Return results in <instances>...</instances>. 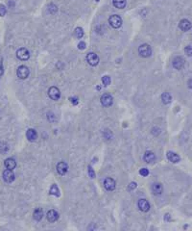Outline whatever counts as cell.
Masks as SVG:
<instances>
[{
	"label": "cell",
	"mask_w": 192,
	"mask_h": 231,
	"mask_svg": "<svg viewBox=\"0 0 192 231\" xmlns=\"http://www.w3.org/2000/svg\"><path fill=\"white\" fill-rule=\"evenodd\" d=\"M138 53L141 57L148 58L152 55V48L147 43H143L138 47Z\"/></svg>",
	"instance_id": "1"
},
{
	"label": "cell",
	"mask_w": 192,
	"mask_h": 231,
	"mask_svg": "<svg viewBox=\"0 0 192 231\" xmlns=\"http://www.w3.org/2000/svg\"><path fill=\"white\" fill-rule=\"evenodd\" d=\"M109 23L110 25L113 27V28H119V27L122 25V18L120 16L118 15H113L111 16V18H109Z\"/></svg>",
	"instance_id": "2"
},
{
	"label": "cell",
	"mask_w": 192,
	"mask_h": 231,
	"mask_svg": "<svg viewBox=\"0 0 192 231\" xmlns=\"http://www.w3.org/2000/svg\"><path fill=\"white\" fill-rule=\"evenodd\" d=\"M29 74H30V70L26 67V65H20L16 70L17 77L20 79H26L29 76Z\"/></svg>",
	"instance_id": "3"
},
{
	"label": "cell",
	"mask_w": 192,
	"mask_h": 231,
	"mask_svg": "<svg viewBox=\"0 0 192 231\" xmlns=\"http://www.w3.org/2000/svg\"><path fill=\"white\" fill-rule=\"evenodd\" d=\"M48 95L52 100H59L61 97V92L57 87H51L48 90Z\"/></svg>",
	"instance_id": "4"
},
{
	"label": "cell",
	"mask_w": 192,
	"mask_h": 231,
	"mask_svg": "<svg viewBox=\"0 0 192 231\" xmlns=\"http://www.w3.org/2000/svg\"><path fill=\"white\" fill-rule=\"evenodd\" d=\"M16 57L21 61H27L30 58V53L26 48L22 47L16 51Z\"/></svg>",
	"instance_id": "5"
},
{
	"label": "cell",
	"mask_w": 192,
	"mask_h": 231,
	"mask_svg": "<svg viewBox=\"0 0 192 231\" xmlns=\"http://www.w3.org/2000/svg\"><path fill=\"white\" fill-rule=\"evenodd\" d=\"M86 61H88V63L92 65V67H95V65H98L99 63V57L97 56L95 53L93 52H90L86 55Z\"/></svg>",
	"instance_id": "6"
},
{
	"label": "cell",
	"mask_w": 192,
	"mask_h": 231,
	"mask_svg": "<svg viewBox=\"0 0 192 231\" xmlns=\"http://www.w3.org/2000/svg\"><path fill=\"white\" fill-rule=\"evenodd\" d=\"M173 67L176 68V70H181L183 67H184V64H186V61H184V59L183 57H180V56H178V57H175L173 59Z\"/></svg>",
	"instance_id": "7"
},
{
	"label": "cell",
	"mask_w": 192,
	"mask_h": 231,
	"mask_svg": "<svg viewBox=\"0 0 192 231\" xmlns=\"http://www.w3.org/2000/svg\"><path fill=\"white\" fill-rule=\"evenodd\" d=\"M113 97L111 95L109 94H104L102 96H101V104H102L104 107H110L113 105Z\"/></svg>",
	"instance_id": "8"
},
{
	"label": "cell",
	"mask_w": 192,
	"mask_h": 231,
	"mask_svg": "<svg viewBox=\"0 0 192 231\" xmlns=\"http://www.w3.org/2000/svg\"><path fill=\"white\" fill-rule=\"evenodd\" d=\"M3 179L7 182V183H12L15 180V173L13 172V170H8L7 168L6 171L3 172Z\"/></svg>",
	"instance_id": "9"
},
{
	"label": "cell",
	"mask_w": 192,
	"mask_h": 231,
	"mask_svg": "<svg viewBox=\"0 0 192 231\" xmlns=\"http://www.w3.org/2000/svg\"><path fill=\"white\" fill-rule=\"evenodd\" d=\"M115 181L113 180V178H111V177H108L105 179V181H104V187L105 189L107 190V191H113V190L115 189Z\"/></svg>",
	"instance_id": "10"
},
{
	"label": "cell",
	"mask_w": 192,
	"mask_h": 231,
	"mask_svg": "<svg viewBox=\"0 0 192 231\" xmlns=\"http://www.w3.org/2000/svg\"><path fill=\"white\" fill-rule=\"evenodd\" d=\"M67 171H68V165L65 162H60L57 165V171L59 174L64 175L67 172Z\"/></svg>",
	"instance_id": "11"
},
{
	"label": "cell",
	"mask_w": 192,
	"mask_h": 231,
	"mask_svg": "<svg viewBox=\"0 0 192 231\" xmlns=\"http://www.w3.org/2000/svg\"><path fill=\"white\" fill-rule=\"evenodd\" d=\"M138 208L141 210L142 212H148L150 210V204L149 202L144 198H141L138 200Z\"/></svg>",
	"instance_id": "12"
},
{
	"label": "cell",
	"mask_w": 192,
	"mask_h": 231,
	"mask_svg": "<svg viewBox=\"0 0 192 231\" xmlns=\"http://www.w3.org/2000/svg\"><path fill=\"white\" fill-rule=\"evenodd\" d=\"M191 27H192V24H191V22L189 21V20H187V19H181L180 21V23H179V28L181 30L184 31V32H186V31L190 30Z\"/></svg>",
	"instance_id": "13"
},
{
	"label": "cell",
	"mask_w": 192,
	"mask_h": 231,
	"mask_svg": "<svg viewBox=\"0 0 192 231\" xmlns=\"http://www.w3.org/2000/svg\"><path fill=\"white\" fill-rule=\"evenodd\" d=\"M162 191H163V187H162V185L160 183L156 182V183H154L152 185V192H153L154 195H162Z\"/></svg>",
	"instance_id": "14"
},
{
	"label": "cell",
	"mask_w": 192,
	"mask_h": 231,
	"mask_svg": "<svg viewBox=\"0 0 192 231\" xmlns=\"http://www.w3.org/2000/svg\"><path fill=\"white\" fill-rule=\"evenodd\" d=\"M26 136L30 142H35L38 139V133L35 129H28L26 132Z\"/></svg>",
	"instance_id": "15"
},
{
	"label": "cell",
	"mask_w": 192,
	"mask_h": 231,
	"mask_svg": "<svg viewBox=\"0 0 192 231\" xmlns=\"http://www.w3.org/2000/svg\"><path fill=\"white\" fill-rule=\"evenodd\" d=\"M46 217H47V220H49L50 222H56V220H58L59 214L56 212L55 210H50V211L47 212Z\"/></svg>",
	"instance_id": "16"
},
{
	"label": "cell",
	"mask_w": 192,
	"mask_h": 231,
	"mask_svg": "<svg viewBox=\"0 0 192 231\" xmlns=\"http://www.w3.org/2000/svg\"><path fill=\"white\" fill-rule=\"evenodd\" d=\"M167 158H168V160L170 162H172V163H178V162L181 160V157L179 155L175 152H172V151H168V152H167Z\"/></svg>",
	"instance_id": "17"
},
{
	"label": "cell",
	"mask_w": 192,
	"mask_h": 231,
	"mask_svg": "<svg viewBox=\"0 0 192 231\" xmlns=\"http://www.w3.org/2000/svg\"><path fill=\"white\" fill-rule=\"evenodd\" d=\"M144 161L146 162V163H153L154 161H155L156 159V156H155V154H154L152 151H146V152L144 153Z\"/></svg>",
	"instance_id": "18"
},
{
	"label": "cell",
	"mask_w": 192,
	"mask_h": 231,
	"mask_svg": "<svg viewBox=\"0 0 192 231\" xmlns=\"http://www.w3.org/2000/svg\"><path fill=\"white\" fill-rule=\"evenodd\" d=\"M4 165L8 170H13V168L16 167V161L13 159H12V158H7V159L4 161Z\"/></svg>",
	"instance_id": "19"
},
{
	"label": "cell",
	"mask_w": 192,
	"mask_h": 231,
	"mask_svg": "<svg viewBox=\"0 0 192 231\" xmlns=\"http://www.w3.org/2000/svg\"><path fill=\"white\" fill-rule=\"evenodd\" d=\"M162 100L163 104H169L172 100V96L169 94V92H163L162 95Z\"/></svg>",
	"instance_id": "20"
},
{
	"label": "cell",
	"mask_w": 192,
	"mask_h": 231,
	"mask_svg": "<svg viewBox=\"0 0 192 231\" xmlns=\"http://www.w3.org/2000/svg\"><path fill=\"white\" fill-rule=\"evenodd\" d=\"M33 216H34V219L36 220H40L43 217V211L40 208H38V209L35 210Z\"/></svg>",
	"instance_id": "21"
},
{
	"label": "cell",
	"mask_w": 192,
	"mask_h": 231,
	"mask_svg": "<svg viewBox=\"0 0 192 231\" xmlns=\"http://www.w3.org/2000/svg\"><path fill=\"white\" fill-rule=\"evenodd\" d=\"M113 5L117 9H123L126 6V0H113Z\"/></svg>",
	"instance_id": "22"
},
{
	"label": "cell",
	"mask_w": 192,
	"mask_h": 231,
	"mask_svg": "<svg viewBox=\"0 0 192 231\" xmlns=\"http://www.w3.org/2000/svg\"><path fill=\"white\" fill-rule=\"evenodd\" d=\"M50 195H56V196L60 195V190H59L58 186L56 184H53V185H52V187L50 188Z\"/></svg>",
	"instance_id": "23"
},
{
	"label": "cell",
	"mask_w": 192,
	"mask_h": 231,
	"mask_svg": "<svg viewBox=\"0 0 192 231\" xmlns=\"http://www.w3.org/2000/svg\"><path fill=\"white\" fill-rule=\"evenodd\" d=\"M9 149V146L7 143L5 142H1L0 143V153H6Z\"/></svg>",
	"instance_id": "24"
},
{
	"label": "cell",
	"mask_w": 192,
	"mask_h": 231,
	"mask_svg": "<svg viewBox=\"0 0 192 231\" xmlns=\"http://www.w3.org/2000/svg\"><path fill=\"white\" fill-rule=\"evenodd\" d=\"M75 36L78 38V39H82L84 37V31L81 27H77L75 29Z\"/></svg>",
	"instance_id": "25"
},
{
	"label": "cell",
	"mask_w": 192,
	"mask_h": 231,
	"mask_svg": "<svg viewBox=\"0 0 192 231\" xmlns=\"http://www.w3.org/2000/svg\"><path fill=\"white\" fill-rule=\"evenodd\" d=\"M102 83L105 87H107V86H109L111 84V77L109 76V75H105V76H103Z\"/></svg>",
	"instance_id": "26"
},
{
	"label": "cell",
	"mask_w": 192,
	"mask_h": 231,
	"mask_svg": "<svg viewBox=\"0 0 192 231\" xmlns=\"http://www.w3.org/2000/svg\"><path fill=\"white\" fill-rule=\"evenodd\" d=\"M57 11H58V7L55 4H53V3L48 6V12H49L50 14H55Z\"/></svg>",
	"instance_id": "27"
},
{
	"label": "cell",
	"mask_w": 192,
	"mask_h": 231,
	"mask_svg": "<svg viewBox=\"0 0 192 231\" xmlns=\"http://www.w3.org/2000/svg\"><path fill=\"white\" fill-rule=\"evenodd\" d=\"M184 52H186V54L187 55V56L191 57L192 56V46H190V45L186 46V48H184Z\"/></svg>",
	"instance_id": "28"
},
{
	"label": "cell",
	"mask_w": 192,
	"mask_h": 231,
	"mask_svg": "<svg viewBox=\"0 0 192 231\" xmlns=\"http://www.w3.org/2000/svg\"><path fill=\"white\" fill-rule=\"evenodd\" d=\"M6 12H7V9L4 5H0V16H4L6 15Z\"/></svg>",
	"instance_id": "29"
},
{
	"label": "cell",
	"mask_w": 192,
	"mask_h": 231,
	"mask_svg": "<svg viewBox=\"0 0 192 231\" xmlns=\"http://www.w3.org/2000/svg\"><path fill=\"white\" fill-rule=\"evenodd\" d=\"M139 173H140V175H142V176H147V175L149 174V171L147 170V168H143L139 171Z\"/></svg>",
	"instance_id": "30"
},
{
	"label": "cell",
	"mask_w": 192,
	"mask_h": 231,
	"mask_svg": "<svg viewBox=\"0 0 192 231\" xmlns=\"http://www.w3.org/2000/svg\"><path fill=\"white\" fill-rule=\"evenodd\" d=\"M88 172H89V175L91 178H94V176H95V172H94V171H93V168H91V167H89L88 168Z\"/></svg>",
	"instance_id": "31"
},
{
	"label": "cell",
	"mask_w": 192,
	"mask_h": 231,
	"mask_svg": "<svg viewBox=\"0 0 192 231\" xmlns=\"http://www.w3.org/2000/svg\"><path fill=\"white\" fill-rule=\"evenodd\" d=\"M78 48H79V49H81V50H84L86 48V43L81 42L78 44Z\"/></svg>",
	"instance_id": "32"
},
{
	"label": "cell",
	"mask_w": 192,
	"mask_h": 231,
	"mask_svg": "<svg viewBox=\"0 0 192 231\" xmlns=\"http://www.w3.org/2000/svg\"><path fill=\"white\" fill-rule=\"evenodd\" d=\"M137 188V183H135V182H132V183L130 184V186H129V189L130 190H134Z\"/></svg>",
	"instance_id": "33"
},
{
	"label": "cell",
	"mask_w": 192,
	"mask_h": 231,
	"mask_svg": "<svg viewBox=\"0 0 192 231\" xmlns=\"http://www.w3.org/2000/svg\"><path fill=\"white\" fill-rule=\"evenodd\" d=\"M71 102L73 103V104H78V99H77L76 97H74V98H71Z\"/></svg>",
	"instance_id": "34"
},
{
	"label": "cell",
	"mask_w": 192,
	"mask_h": 231,
	"mask_svg": "<svg viewBox=\"0 0 192 231\" xmlns=\"http://www.w3.org/2000/svg\"><path fill=\"white\" fill-rule=\"evenodd\" d=\"M3 65H2V64H0V76H1V75L3 74Z\"/></svg>",
	"instance_id": "35"
},
{
	"label": "cell",
	"mask_w": 192,
	"mask_h": 231,
	"mask_svg": "<svg viewBox=\"0 0 192 231\" xmlns=\"http://www.w3.org/2000/svg\"><path fill=\"white\" fill-rule=\"evenodd\" d=\"M188 88H190V89H192V79H190L189 81H188Z\"/></svg>",
	"instance_id": "36"
}]
</instances>
